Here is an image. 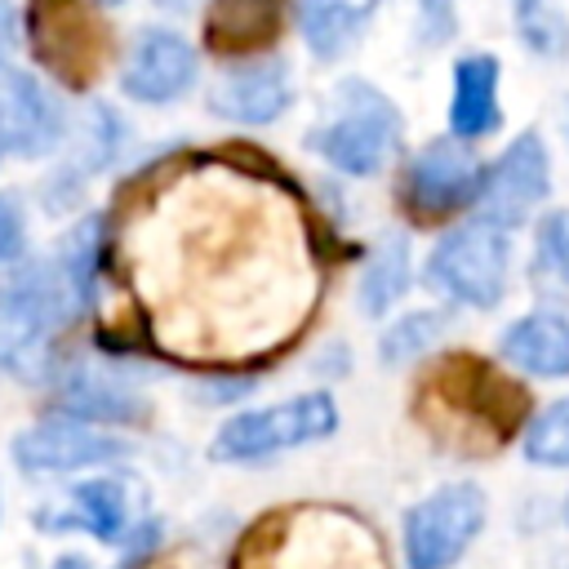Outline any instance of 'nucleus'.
I'll return each instance as SVG.
<instances>
[{
	"label": "nucleus",
	"mask_w": 569,
	"mask_h": 569,
	"mask_svg": "<svg viewBox=\"0 0 569 569\" xmlns=\"http://www.w3.org/2000/svg\"><path fill=\"white\" fill-rule=\"evenodd\" d=\"M49 529H84L93 533L98 542H124L129 533V507H124V493L116 480L98 476V480H80L71 489V502L62 516H40Z\"/></svg>",
	"instance_id": "obj_20"
},
{
	"label": "nucleus",
	"mask_w": 569,
	"mask_h": 569,
	"mask_svg": "<svg viewBox=\"0 0 569 569\" xmlns=\"http://www.w3.org/2000/svg\"><path fill=\"white\" fill-rule=\"evenodd\" d=\"M22 36L31 58L71 93H89L111 58V22L102 0H27Z\"/></svg>",
	"instance_id": "obj_5"
},
{
	"label": "nucleus",
	"mask_w": 569,
	"mask_h": 569,
	"mask_svg": "<svg viewBox=\"0 0 569 569\" xmlns=\"http://www.w3.org/2000/svg\"><path fill=\"white\" fill-rule=\"evenodd\" d=\"M18 36H22V18L13 13V4H9V0H0V71H4L9 53L18 49Z\"/></svg>",
	"instance_id": "obj_28"
},
{
	"label": "nucleus",
	"mask_w": 569,
	"mask_h": 569,
	"mask_svg": "<svg viewBox=\"0 0 569 569\" xmlns=\"http://www.w3.org/2000/svg\"><path fill=\"white\" fill-rule=\"evenodd\" d=\"M333 431H338V400L329 391H302L280 405L240 409L236 418H227L209 440V458L213 462H262V458L316 445Z\"/></svg>",
	"instance_id": "obj_7"
},
{
	"label": "nucleus",
	"mask_w": 569,
	"mask_h": 569,
	"mask_svg": "<svg viewBox=\"0 0 569 569\" xmlns=\"http://www.w3.org/2000/svg\"><path fill=\"white\" fill-rule=\"evenodd\" d=\"M289 4L293 0H209L204 22H200V40L222 62L267 58L284 36Z\"/></svg>",
	"instance_id": "obj_14"
},
{
	"label": "nucleus",
	"mask_w": 569,
	"mask_h": 569,
	"mask_svg": "<svg viewBox=\"0 0 569 569\" xmlns=\"http://www.w3.org/2000/svg\"><path fill=\"white\" fill-rule=\"evenodd\" d=\"M293 107V76L280 58H249L209 89V111L231 124H271Z\"/></svg>",
	"instance_id": "obj_15"
},
{
	"label": "nucleus",
	"mask_w": 569,
	"mask_h": 569,
	"mask_svg": "<svg viewBox=\"0 0 569 569\" xmlns=\"http://www.w3.org/2000/svg\"><path fill=\"white\" fill-rule=\"evenodd\" d=\"M67 138L62 102L31 71H0V147L13 160H40Z\"/></svg>",
	"instance_id": "obj_13"
},
{
	"label": "nucleus",
	"mask_w": 569,
	"mask_h": 569,
	"mask_svg": "<svg viewBox=\"0 0 569 569\" xmlns=\"http://www.w3.org/2000/svg\"><path fill=\"white\" fill-rule=\"evenodd\" d=\"M502 62L498 53L489 49H476V53H462L453 58V71H449V133L453 138H467V142H480L489 133L502 129Z\"/></svg>",
	"instance_id": "obj_16"
},
{
	"label": "nucleus",
	"mask_w": 569,
	"mask_h": 569,
	"mask_svg": "<svg viewBox=\"0 0 569 569\" xmlns=\"http://www.w3.org/2000/svg\"><path fill=\"white\" fill-rule=\"evenodd\" d=\"M565 520H569V502H565Z\"/></svg>",
	"instance_id": "obj_34"
},
{
	"label": "nucleus",
	"mask_w": 569,
	"mask_h": 569,
	"mask_svg": "<svg viewBox=\"0 0 569 569\" xmlns=\"http://www.w3.org/2000/svg\"><path fill=\"white\" fill-rule=\"evenodd\" d=\"M485 529V493L471 480H453L418 498L400 520L405 569H453Z\"/></svg>",
	"instance_id": "obj_9"
},
{
	"label": "nucleus",
	"mask_w": 569,
	"mask_h": 569,
	"mask_svg": "<svg viewBox=\"0 0 569 569\" xmlns=\"http://www.w3.org/2000/svg\"><path fill=\"white\" fill-rule=\"evenodd\" d=\"M413 4V36L422 49H440L458 36V9L453 0H409Z\"/></svg>",
	"instance_id": "obj_26"
},
{
	"label": "nucleus",
	"mask_w": 569,
	"mask_h": 569,
	"mask_svg": "<svg viewBox=\"0 0 569 569\" xmlns=\"http://www.w3.org/2000/svg\"><path fill=\"white\" fill-rule=\"evenodd\" d=\"M507 271H511V231L480 213L449 227L422 267L427 284L445 302L471 307V311H489L502 302Z\"/></svg>",
	"instance_id": "obj_6"
},
{
	"label": "nucleus",
	"mask_w": 569,
	"mask_h": 569,
	"mask_svg": "<svg viewBox=\"0 0 569 569\" xmlns=\"http://www.w3.org/2000/svg\"><path fill=\"white\" fill-rule=\"evenodd\" d=\"M13 462L22 476H76L89 467H111L133 453V445L102 422H84L71 413H53L31 422L27 431L13 436L9 445Z\"/></svg>",
	"instance_id": "obj_10"
},
{
	"label": "nucleus",
	"mask_w": 569,
	"mask_h": 569,
	"mask_svg": "<svg viewBox=\"0 0 569 569\" xmlns=\"http://www.w3.org/2000/svg\"><path fill=\"white\" fill-rule=\"evenodd\" d=\"M480 182H485V164L476 160L467 138H431L422 142L405 169H400V187L396 200L405 209L409 222L427 227V222H449L462 209H476L480 200Z\"/></svg>",
	"instance_id": "obj_8"
},
{
	"label": "nucleus",
	"mask_w": 569,
	"mask_h": 569,
	"mask_svg": "<svg viewBox=\"0 0 569 569\" xmlns=\"http://www.w3.org/2000/svg\"><path fill=\"white\" fill-rule=\"evenodd\" d=\"M445 325H449L445 311H409V316L391 320V325L382 329V338H378L382 365H405V360L422 356V351L445 333Z\"/></svg>",
	"instance_id": "obj_24"
},
{
	"label": "nucleus",
	"mask_w": 569,
	"mask_h": 569,
	"mask_svg": "<svg viewBox=\"0 0 569 569\" xmlns=\"http://www.w3.org/2000/svg\"><path fill=\"white\" fill-rule=\"evenodd\" d=\"M551 196V151L538 129H520L489 164L480 182L476 213L516 231L533 209H542Z\"/></svg>",
	"instance_id": "obj_11"
},
{
	"label": "nucleus",
	"mask_w": 569,
	"mask_h": 569,
	"mask_svg": "<svg viewBox=\"0 0 569 569\" xmlns=\"http://www.w3.org/2000/svg\"><path fill=\"white\" fill-rule=\"evenodd\" d=\"M22 249H27V213L18 196L0 191V271L22 262Z\"/></svg>",
	"instance_id": "obj_27"
},
{
	"label": "nucleus",
	"mask_w": 569,
	"mask_h": 569,
	"mask_svg": "<svg viewBox=\"0 0 569 569\" xmlns=\"http://www.w3.org/2000/svg\"><path fill=\"white\" fill-rule=\"evenodd\" d=\"M498 356L529 378H569V311L533 307L498 338Z\"/></svg>",
	"instance_id": "obj_17"
},
{
	"label": "nucleus",
	"mask_w": 569,
	"mask_h": 569,
	"mask_svg": "<svg viewBox=\"0 0 569 569\" xmlns=\"http://www.w3.org/2000/svg\"><path fill=\"white\" fill-rule=\"evenodd\" d=\"M53 409L84 418V422H102V427H133L147 418V400L138 391H129L124 382L102 378L93 369H62Z\"/></svg>",
	"instance_id": "obj_18"
},
{
	"label": "nucleus",
	"mask_w": 569,
	"mask_h": 569,
	"mask_svg": "<svg viewBox=\"0 0 569 569\" xmlns=\"http://www.w3.org/2000/svg\"><path fill=\"white\" fill-rule=\"evenodd\" d=\"M311 231L289 173L253 147L160 156L107 213V262L151 302L147 329L187 360L227 369L289 342L311 302Z\"/></svg>",
	"instance_id": "obj_1"
},
{
	"label": "nucleus",
	"mask_w": 569,
	"mask_h": 569,
	"mask_svg": "<svg viewBox=\"0 0 569 569\" xmlns=\"http://www.w3.org/2000/svg\"><path fill=\"white\" fill-rule=\"evenodd\" d=\"M196 76L200 58L173 27H142L120 62V93L142 107H169L191 93Z\"/></svg>",
	"instance_id": "obj_12"
},
{
	"label": "nucleus",
	"mask_w": 569,
	"mask_h": 569,
	"mask_svg": "<svg viewBox=\"0 0 569 569\" xmlns=\"http://www.w3.org/2000/svg\"><path fill=\"white\" fill-rule=\"evenodd\" d=\"M525 387L476 360L471 351H449L418 378L413 413L418 422L458 453H489L525 427Z\"/></svg>",
	"instance_id": "obj_2"
},
{
	"label": "nucleus",
	"mask_w": 569,
	"mask_h": 569,
	"mask_svg": "<svg viewBox=\"0 0 569 569\" xmlns=\"http://www.w3.org/2000/svg\"><path fill=\"white\" fill-rule=\"evenodd\" d=\"M520 453L529 467H569V396L551 400L538 418L525 422Z\"/></svg>",
	"instance_id": "obj_23"
},
{
	"label": "nucleus",
	"mask_w": 569,
	"mask_h": 569,
	"mask_svg": "<svg viewBox=\"0 0 569 569\" xmlns=\"http://www.w3.org/2000/svg\"><path fill=\"white\" fill-rule=\"evenodd\" d=\"M160 9H169V13H187V9H196V4H204V0H156Z\"/></svg>",
	"instance_id": "obj_30"
},
{
	"label": "nucleus",
	"mask_w": 569,
	"mask_h": 569,
	"mask_svg": "<svg viewBox=\"0 0 569 569\" xmlns=\"http://www.w3.org/2000/svg\"><path fill=\"white\" fill-rule=\"evenodd\" d=\"M378 4L382 0H293V18H298V31L311 58L338 62L360 44Z\"/></svg>",
	"instance_id": "obj_19"
},
{
	"label": "nucleus",
	"mask_w": 569,
	"mask_h": 569,
	"mask_svg": "<svg viewBox=\"0 0 569 569\" xmlns=\"http://www.w3.org/2000/svg\"><path fill=\"white\" fill-rule=\"evenodd\" d=\"M409 276H413L409 236L387 231V236L373 244V253H369V262H365V271H360V284H356V289H360V311H365V316H387V311L405 298Z\"/></svg>",
	"instance_id": "obj_21"
},
{
	"label": "nucleus",
	"mask_w": 569,
	"mask_h": 569,
	"mask_svg": "<svg viewBox=\"0 0 569 569\" xmlns=\"http://www.w3.org/2000/svg\"><path fill=\"white\" fill-rule=\"evenodd\" d=\"M4 160H9V156H4V147H0V164H4Z\"/></svg>",
	"instance_id": "obj_33"
},
{
	"label": "nucleus",
	"mask_w": 569,
	"mask_h": 569,
	"mask_svg": "<svg viewBox=\"0 0 569 569\" xmlns=\"http://www.w3.org/2000/svg\"><path fill=\"white\" fill-rule=\"evenodd\" d=\"M84 311L58 258H22L0 280V373L27 387L58 382L62 338Z\"/></svg>",
	"instance_id": "obj_3"
},
{
	"label": "nucleus",
	"mask_w": 569,
	"mask_h": 569,
	"mask_svg": "<svg viewBox=\"0 0 569 569\" xmlns=\"http://www.w3.org/2000/svg\"><path fill=\"white\" fill-rule=\"evenodd\" d=\"M511 31L533 58H569V18L556 0H511Z\"/></svg>",
	"instance_id": "obj_22"
},
{
	"label": "nucleus",
	"mask_w": 569,
	"mask_h": 569,
	"mask_svg": "<svg viewBox=\"0 0 569 569\" xmlns=\"http://www.w3.org/2000/svg\"><path fill=\"white\" fill-rule=\"evenodd\" d=\"M53 569H93V565H89L80 551H71V556H58V560H53Z\"/></svg>",
	"instance_id": "obj_29"
},
{
	"label": "nucleus",
	"mask_w": 569,
	"mask_h": 569,
	"mask_svg": "<svg viewBox=\"0 0 569 569\" xmlns=\"http://www.w3.org/2000/svg\"><path fill=\"white\" fill-rule=\"evenodd\" d=\"M565 133H569V102H565Z\"/></svg>",
	"instance_id": "obj_32"
},
{
	"label": "nucleus",
	"mask_w": 569,
	"mask_h": 569,
	"mask_svg": "<svg viewBox=\"0 0 569 569\" xmlns=\"http://www.w3.org/2000/svg\"><path fill=\"white\" fill-rule=\"evenodd\" d=\"M102 4H107V9H116V4H124V0H102Z\"/></svg>",
	"instance_id": "obj_31"
},
{
	"label": "nucleus",
	"mask_w": 569,
	"mask_h": 569,
	"mask_svg": "<svg viewBox=\"0 0 569 569\" xmlns=\"http://www.w3.org/2000/svg\"><path fill=\"white\" fill-rule=\"evenodd\" d=\"M405 116L400 107L369 80H342L329 98L325 120L307 133V147L347 178H373L400 151Z\"/></svg>",
	"instance_id": "obj_4"
},
{
	"label": "nucleus",
	"mask_w": 569,
	"mask_h": 569,
	"mask_svg": "<svg viewBox=\"0 0 569 569\" xmlns=\"http://www.w3.org/2000/svg\"><path fill=\"white\" fill-rule=\"evenodd\" d=\"M533 267L538 276L569 289V209H547L533 227Z\"/></svg>",
	"instance_id": "obj_25"
}]
</instances>
